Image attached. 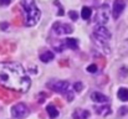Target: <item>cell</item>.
Returning <instances> with one entry per match:
<instances>
[{"label":"cell","instance_id":"1","mask_svg":"<svg viewBox=\"0 0 128 119\" xmlns=\"http://www.w3.org/2000/svg\"><path fill=\"white\" fill-rule=\"evenodd\" d=\"M0 84L8 89L16 92H28L31 79L21 65L15 62L0 63Z\"/></svg>","mask_w":128,"mask_h":119},{"label":"cell","instance_id":"2","mask_svg":"<svg viewBox=\"0 0 128 119\" xmlns=\"http://www.w3.org/2000/svg\"><path fill=\"white\" fill-rule=\"evenodd\" d=\"M21 6L25 11V24L26 26H34L39 22L41 12L35 4V0H21Z\"/></svg>","mask_w":128,"mask_h":119},{"label":"cell","instance_id":"3","mask_svg":"<svg viewBox=\"0 0 128 119\" xmlns=\"http://www.w3.org/2000/svg\"><path fill=\"white\" fill-rule=\"evenodd\" d=\"M93 39H94V42L100 46V47H103L104 48V52H110L108 51V47L106 46V42L111 39V34L110 31L103 26V25H98L94 27V31H93Z\"/></svg>","mask_w":128,"mask_h":119},{"label":"cell","instance_id":"4","mask_svg":"<svg viewBox=\"0 0 128 119\" xmlns=\"http://www.w3.org/2000/svg\"><path fill=\"white\" fill-rule=\"evenodd\" d=\"M28 114H29V108L24 103H18V104H15L11 108V116L14 118H18V119L25 118Z\"/></svg>","mask_w":128,"mask_h":119},{"label":"cell","instance_id":"5","mask_svg":"<svg viewBox=\"0 0 128 119\" xmlns=\"http://www.w3.org/2000/svg\"><path fill=\"white\" fill-rule=\"evenodd\" d=\"M52 31L56 35H68L74 31L72 26L65 22H55L52 25Z\"/></svg>","mask_w":128,"mask_h":119},{"label":"cell","instance_id":"6","mask_svg":"<svg viewBox=\"0 0 128 119\" xmlns=\"http://www.w3.org/2000/svg\"><path fill=\"white\" fill-rule=\"evenodd\" d=\"M48 86H51V88L57 93L67 94L68 92H71V86L66 81H56V82H54L52 84H48Z\"/></svg>","mask_w":128,"mask_h":119},{"label":"cell","instance_id":"7","mask_svg":"<svg viewBox=\"0 0 128 119\" xmlns=\"http://www.w3.org/2000/svg\"><path fill=\"white\" fill-rule=\"evenodd\" d=\"M124 6H126V4H124L123 0H114L113 6H112V16H113V19H118L121 16V14L124 10Z\"/></svg>","mask_w":128,"mask_h":119},{"label":"cell","instance_id":"8","mask_svg":"<svg viewBox=\"0 0 128 119\" xmlns=\"http://www.w3.org/2000/svg\"><path fill=\"white\" fill-rule=\"evenodd\" d=\"M108 19H110V12H108V10H107V6L104 5V6H102V7L98 10V14H97L96 20H97V22H98L100 25H103V24H106V22L108 21Z\"/></svg>","mask_w":128,"mask_h":119},{"label":"cell","instance_id":"9","mask_svg":"<svg viewBox=\"0 0 128 119\" xmlns=\"http://www.w3.org/2000/svg\"><path fill=\"white\" fill-rule=\"evenodd\" d=\"M91 99L94 101V102H97V103H106V102L108 101V98H107L104 94L100 93V92H93V93L91 94Z\"/></svg>","mask_w":128,"mask_h":119},{"label":"cell","instance_id":"10","mask_svg":"<svg viewBox=\"0 0 128 119\" xmlns=\"http://www.w3.org/2000/svg\"><path fill=\"white\" fill-rule=\"evenodd\" d=\"M74 119H87L90 117V112L85 109H76L72 114Z\"/></svg>","mask_w":128,"mask_h":119},{"label":"cell","instance_id":"11","mask_svg":"<svg viewBox=\"0 0 128 119\" xmlns=\"http://www.w3.org/2000/svg\"><path fill=\"white\" fill-rule=\"evenodd\" d=\"M40 60L45 62V63H47V62H50V61H52L54 60V53L51 52V51H44L40 53Z\"/></svg>","mask_w":128,"mask_h":119},{"label":"cell","instance_id":"12","mask_svg":"<svg viewBox=\"0 0 128 119\" xmlns=\"http://www.w3.org/2000/svg\"><path fill=\"white\" fill-rule=\"evenodd\" d=\"M46 111H47V114H48L51 118L58 117V111L56 109V107H55L54 104H48V106L46 107Z\"/></svg>","mask_w":128,"mask_h":119},{"label":"cell","instance_id":"13","mask_svg":"<svg viewBox=\"0 0 128 119\" xmlns=\"http://www.w3.org/2000/svg\"><path fill=\"white\" fill-rule=\"evenodd\" d=\"M118 98L123 102H127L128 101V88H120L118 93H117Z\"/></svg>","mask_w":128,"mask_h":119},{"label":"cell","instance_id":"14","mask_svg":"<svg viewBox=\"0 0 128 119\" xmlns=\"http://www.w3.org/2000/svg\"><path fill=\"white\" fill-rule=\"evenodd\" d=\"M64 43H65V46H67V47H70L72 50H76L78 47V43H77V40L76 39H66Z\"/></svg>","mask_w":128,"mask_h":119},{"label":"cell","instance_id":"15","mask_svg":"<svg viewBox=\"0 0 128 119\" xmlns=\"http://www.w3.org/2000/svg\"><path fill=\"white\" fill-rule=\"evenodd\" d=\"M91 14H92V10L88 7V6H84L82 10H81V16L84 20H88L91 17Z\"/></svg>","mask_w":128,"mask_h":119},{"label":"cell","instance_id":"16","mask_svg":"<svg viewBox=\"0 0 128 119\" xmlns=\"http://www.w3.org/2000/svg\"><path fill=\"white\" fill-rule=\"evenodd\" d=\"M96 112H97L98 114L107 116V114L111 112V109H110V107H100V108H96Z\"/></svg>","mask_w":128,"mask_h":119},{"label":"cell","instance_id":"17","mask_svg":"<svg viewBox=\"0 0 128 119\" xmlns=\"http://www.w3.org/2000/svg\"><path fill=\"white\" fill-rule=\"evenodd\" d=\"M82 88H84V84H82L81 82H77V83H75V86H74V89H75L76 92H81Z\"/></svg>","mask_w":128,"mask_h":119},{"label":"cell","instance_id":"18","mask_svg":"<svg viewBox=\"0 0 128 119\" xmlns=\"http://www.w3.org/2000/svg\"><path fill=\"white\" fill-rule=\"evenodd\" d=\"M87 71H88L90 73H94V72H97V66H96V65H90V66L87 67Z\"/></svg>","mask_w":128,"mask_h":119},{"label":"cell","instance_id":"19","mask_svg":"<svg viewBox=\"0 0 128 119\" xmlns=\"http://www.w3.org/2000/svg\"><path fill=\"white\" fill-rule=\"evenodd\" d=\"M68 15H70V17H71L72 20H77V19H78V14H77L76 11H70Z\"/></svg>","mask_w":128,"mask_h":119},{"label":"cell","instance_id":"20","mask_svg":"<svg viewBox=\"0 0 128 119\" xmlns=\"http://www.w3.org/2000/svg\"><path fill=\"white\" fill-rule=\"evenodd\" d=\"M118 113H120L121 116H122V114H126V113H128V107H122V108H121V111H120Z\"/></svg>","mask_w":128,"mask_h":119},{"label":"cell","instance_id":"21","mask_svg":"<svg viewBox=\"0 0 128 119\" xmlns=\"http://www.w3.org/2000/svg\"><path fill=\"white\" fill-rule=\"evenodd\" d=\"M10 2H11V0H0V5H2V6H6Z\"/></svg>","mask_w":128,"mask_h":119},{"label":"cell","instance_id":"22","mask_svg":"<svg viewBox=\"0 0 128 119\" xmlns=\"http://www.w3.org/2000/svg\"><path fill=\"white\" fill-rule=\"evenodd\" d=\"M0 27H1L2 30H5V29L8 27V24H1V25H0Z\"/></svg>","mask_w":128,"mask_h":119}]
</instances>
